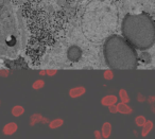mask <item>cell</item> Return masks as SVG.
Masks as SVG:
<instances>
[{"instance_id": "9a60e30c", "label": "cell", "mask_w": 155, "mask_h": 139, "mask_svg": "<svg viewBox=\"0 0 155 139\" xmlns=\"http://www.w3.org/2000/svg\"><path fill=\"white\" fill-rule=\"evenodd\" d=\"M104 79L106 80H112L113 78H114V72H113L112 70H106L104 71Z\"/></svg>"}, {"instance_id": "e0dca14e", "label": "cell", "mask_w": 155, "mask_h": 139, "mask_svg": "<svg viewBox=\"0 0 155 139\" xmlns=\"http://www.w3.org/2000/svg\"><path fill=\"white\" fill-rule=\"evenodd\" d=\"M94 135H95V139H102V136H101V133H100V131H95Z\"/></svg>"}, {"instance_id": "8992f818", "label": "cell", "mask_w": 155, "mask_h": 139, "mask_svg": "<svg viewBox=\"0 0 155 139\" xmlns=\"http://www.w3.org/2000/svg\"><path fill=\"white\" fill-rule=\"evenodd\" d=\"M117 101H118V98L116 96H114V94H107V96H105L101 100V104L103 106H110V105L113 104H117Z\"/></svg>"}, {"instance_id": "44dd1931", "label": "cell", "mask_w": 155, "mask_h": 139, "mask_svg": "<svg viewBox=\"0 0 155 139\" xmlns=\"http://www.w3.org/2000/svg\"><path fill=\"white\" fill-rule=\"evenodd\" d=\"M0 103H1V102H0Z\"/></svg>"}, {"instance_id": "5b68a950", "label": "cell", "mask_w": 155, "mask_h": 139, "mask_svg": "<svg viewBox=\"0 0 155 139\" xmlns=\"http://www.w3.org/2000/svg\"><path fill=\"white\" fill-rule=\"evenodd\" d=\"M85 91H86V89H85V87H83V86L73 87L69 90V96H70L71 98H79V97L83 96V94H85Z\"/></svg>"}, {"instance_id": "52a82bcc", "label": "cell", "mask_w": 155, "mask_h": 139, "mask_svg": "<svg viewBox=\"0 0 155 139\" xmlns=\"http://www.w3.org/2000/svg\"><path fill=\"white\" fill-rule=\"evenodd\" d=\"M117 106V113L123 114V115H129V114L133 113V109L127 104V103H119V104L116 105Z\"/></svg>"}, {"instance_id": "6da1fadb", "label": "cell", "mask_w": 155, "mask_h": 139, "mask_svg": "<svg viewBox=\"0 0 155 139\" xmlns=\"http://www.w3.org/2000/svg\"><path fill=\"white\" fill-rule=\"evenodd\" d=\"M122 34L125 41L133 47L140 50L149 49L155 41L152 18L147 13L127 14L122 22Z\"/></svg>"}, {"instance_id": "d6986e66", "label": "cell", "mask_w": 155, "mask_h": 139, "mask_svg": "<svg viewBox=\"0 0 155 139\" xmlns=\"http://www.w3.org/2000/svg\"><path fill=\"white\" fill-rule=\"evenodd\" d=\"M137 100H139L140 101V102H143V101H144V97L143 96H142V94H138V97H137Z\"/></svg>"}, {"instance_id": "ba28073f", "label": "cell", "mask_w": 155, "mask_h": 139, "mask_svg": "<svg viewBox=\"0 0 155 139\" xmlns=\"http://www.w3.org/2000/svg\"><path fill=\"white\" fill-rule=\"evenodd\" d=\"M141 127H142L141 136L142 137H147L151 133V131L153 130V121H151V120H147L146 123H144Z\"/></svg>"}, {"instance_id": "ffe728a7", "label": "cell", "mask_w": 155, "mask_h": 139, "mask_svg": "<svg viewBox=\"0 0 155 139\" xmlns=\"http://www.w3.org/2000/svg\"><path fill=\"white\" fill-rule=\"evenodd\" d=\"M41 75L46 74V71H41Z\"/></svg>"}, {"instance_id": "4fadbf2b", "label": "cell", "mask_w": 155, "mask_h": 139, "mask_svg": "<svg viewBox=\"0 0 155 139\" xmlns=\"http://www.w3.org/2000/svg\"><path fill=\"white\" fill-rule=\"evenodd\" d=\"M44 86H45V82H44L43 80H36V81L33 83L32 87L34 88V89H41Z\"/></svg>"}, {"instance_id": "5bb4252c", "label": "cell", "mask_w": 155, "mask_h": 139, "mask_svg": "<svg viewBox=\"0 0 155 139\" xmlns=\"http://www.w3.org/2000/svg\"><path fill=\"white\" fill-rule=\"evenodd\" d=\"M41 120H43V117H41V115H39V114H35V115H33L32 117H31V124H34V123H37V122H41Z\"/></svg>"}, {"instance_id": "277c9868", "label": "cell", "mask_w": 155, "mask_h": 139, "mask_svg": "<svg viewBox=\"0 0 155 139\" xmlns=\"http://www.w3.org/2000/svg\"><path fill=\"white\" fill-rule=\"evenodd\" d=\"M112 128H113L112 127V124H110V122H104V123L102 124L101 131H100L102 138H104V139L110 138V134H112Z\"/></svg>"}, {"instance_id": "30bf717a", "label": "cell", "mask_w": 155, "mask_h": 139, "mask_svg": "<svg viewBox=\"0 0 155 139\" xmlns=\"http://www.w3.org/2000/svg\"><path fill=\"white\" fill-rule=\"evenodd\" d=\"M63 124H64V120L58 118V119H54V120H52V121H50L49 127L51 128V130H56V128L61 127Z\"/></svg>"}, {"instance_id": "3957f363", "label": "cell", "mask_w": 155, "mask_h": 139, "mask_svg": "<svg viewBox=\"0 0 155 139\" xmlns=\"http://www.w3.org/2000/svg\"><path fill=\"white\" fill-rule=\"evenodd\" d=\"M18 130V125L15 122H9L7 123L2 128V133L5 136H12L13 134H15Z\"/></svg>"}, {"instance_id": "7c38bea8", "label": "cell", "mask_w": 155, "mask_h": 139, "mask_svg": "<svg viewBox=\"0 0 155 139\" xmlns=\"http://www.w3.org/2000/svg\"><path fill=\"white\" fill-rule=\"evenodd\" d=\"M147 119L143 117V116H137V117L135 118V123L137 126H139V127H141L142 125H143L144 123H146Z\"/></svg>"}, {"instance_id": "ac0fdd59", "label": "cell", "mask_w": 155, "mask_h": 139, "mask_svg": "<svg viewBox=\"0 0 155 139\" xmlns=\"http://www.w3.org/2000/svg\"><path fill=\"white\" fill-rule=\"evenodd\" d=\"M46 73H47L48 75H53L56 73V70H47L46 71Z\"/></svg>"}, {"instance_id": "8fae6325", "label": "cell", "mask_w": 155, "mask_h": 139, "mask_svg": "<svg viewBox=\"0 0 155 139\" xmlns=\"http://www.w3.org/2000/svg\"><path fill=\"white\" fill-rule=\"evenodd\" d=\"M119 98H120V100L122 103H129L130 102V97H129V94H127V90H124V89L119 90Z\"/></svg>"}, {"instance_id": "9c48e42d", "label": "cell", "mask_w": 155, "mask_h": 139, "mask_svg": "<svg viewBox=\"0 0 155 139\" xmlns=\"http://www.w3.org/2000/svg\"><path fill=\"white\" fill-rule=\"evenodd\" d=\"M11 113H12V115H13L14 117H20V116L24 115L25 108L22 106H20V105H15V106L12 108Z\"/></svg>"}, {"instance_id": "7a4b0ae2", "label": "cell", "mask_w": 155, "mask_h": 139, "mask_svg": "<svg viewBox=\"0 0 155 139\" xmlns=\"http://www.w3.org/2000/svg\"><path fill=\"white\" fill-rule=\"evenodd\" d=\"M104 58L112 69L131 70L137 65L135 50L124 38L113 35L104 43Z\"/></svg>"}, {"instance_id": "2e32d148", "label": "cell", "mask_w": 155, "mask_h": 139, "mask_svg": "<svg viewBox=\"0 0 155 139\" xmlns=\"http://www.w3.org/2000/svg\"><path fill=\"white\" fill-rule=\"evenodd\" d=\"M108 111H110V113H112V114H116L117 113V106H116V104L110 105V106H108Z\"/></svg>"}]
</instances>
